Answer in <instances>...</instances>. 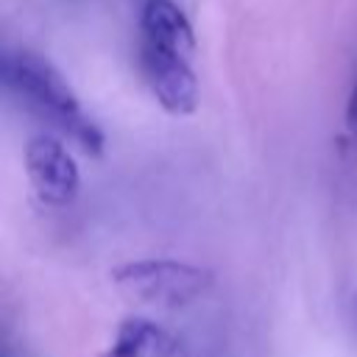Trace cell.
Masks as SVG:
<instances>
[{"mask_svg":"<svg viewBox=\"0 0 357 357\" xmlns=\"http://www.w3.org/2000/svg\"><path fill=\"white\" fill-rule=\"evenodd\" d=\"M3 84L28 112L67 134L84 153L98 156L103 151V131L89 120L70 81L45 56L25 47L6 50Z\"/></svg>","mask_w":357,"mask_h":357,"instance_id":"1","label":"cell"},{"mask_svg":"<svg viewBox=\"0 0 357 357\" xmlns=\"http://www.w3.org/2000/svg\"><path fill=\"white\" fill-rule=\"evenodd\" d=\"M109 279L128 298L159 310L190 307L209 296V290L215 287V273L209 268L170 257L128 259L112 268Z\"/></svg>","mask_w":357,"mask_h":357,"instance_id":"2","label":"cell"},{"mask_svg":"<svg viewBox=\"0 0 357 357\" xmlns=\"http://www.w3.org/2000/svg\"><path fill=\"white\" fill-rule=\"evenodd\" d=\"M137 70L162 112L173 117H187L198 109V78L187 61V53L139 39Z\"/></svg>","mask_w":357,"mask_h":357,"instance_id":"3","label":"cell"},{"mask_svg":"<svg viewBox=\"0 0 357 357\" xmlns=\"http://www.w3.org/2000/svg\"><path fill=\"white\" fill-rule=\"evenodd\" d=\"M25 173L33 195L53 209L75 201L81 190V170L73 151L53 134H33L25 145Z\"/></svg>","mask_w":357,"mask_h":357,"instance_id":"4","label":"cell"},{"mask_svg":"<svg viewBox=\"0 0 357 357\" xmlns=\"http://www.w3.org/2000/svg\"><path fill=\"white\" fill-rule=\"evenodd\" d=\"M106 357H192L190 349L151 318L131 315L120 321Z\"/></svg>","mask_w":357,"mask_h":357,"instance_id":"5","label":"cell"},{"mask_svg":"<svg viewBox=\"0 0 357 357\" xmlns=\"http://www.w3.org/2000/svg\"><path fill=\"white\" fill-rule=\"evenodd\" d=\"M139 39L173 47L178 53H192L195 33L187 14L173 0H142L139 6Z\"/></svg>","mask_w":357,"mask_h":357,"instance_id":"6","label":"cell"},{"mask_svg":"<svg viewBox=\"0 0 357 357\" xmlns=\"http://www.w3.org/2000/svg\"><path fill=\"white\" fill-rule=\"evenodd\" d=\"M346 128H349L351 139L357 142V81L351 84V92H349V100H346Z\"/></svg>","mask_w":357,"mask_h":357,"instance_id":"7","label":"cell"},{"mask_svg":"<svg viewBox=\"0 0 357 357\" xmlns=\"http://www.w3.org/2000/svg\"><path fill=\"white\" fill-rule=\"evenodd\" d=\"M6 357H11V354H6Z\"/></svg>","mask_w":357,"mask_h":357,"instance_id":"8","label":"cell"}]
</instances>
